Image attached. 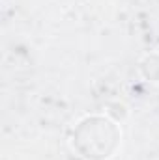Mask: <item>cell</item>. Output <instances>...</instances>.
<instances>
[{"mask_svg": "<svg viewBox=\"0 0 159 160\" xmlns=\"http://www.w3.org/2000/svg\"><path fill=\"white\" fill-rule=\"evenodd\" d=\"M86 138H92V142L75 147L80 153V157H84L86 160H107L114 155L122 134L112 121L99 116H92L80 121L73 132V140H86Z\"/></svg>", "mask_w": 159, "mask_h": 160, "instance_id": "1", "label": "cell"}]
</instances>
